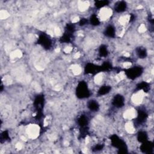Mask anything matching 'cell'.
Masks as SVG:
<instances>
[{
    "mask_svg": "<svg viewBox=\"0 0 154 154\" xmlns=\"http://www.w3.org/2000/svg\"><path fill=\"white\" fill-rule=\"evenodd\" d=\"M111 142L113 146L118 149L120 153L127 152V146L124 141L121 140L117 135H113L111 137Z\"/></svg>",
    "mask_w": 154,
    "mask_h": 154,
    "instance_id": "6da1fadb",
    "label": "cell"
},
{
    "mask_svg": "<svg viewBox=\"0 0 154 154\" xmlns=\"http://www.w3.org/2000/svg\"><path fill=\"white\" fill-rule=\"evenodd\" d=\"M76 93L77 97L80 99H84L89 97L90 91L86 82L81 81L79 83L78 86L76 87Z\"/></svg>",
    "mask_w": 154,
    "mask_h": 154,
    "instance_id": "7a4b0ae2",
    "label": "cell"
},
{
    "mask_svg": "<svg viewBox=\"0 0 154 154\" xmlns=\"http://www.w3.org/2000/svg\"><path fill=\"white\" fill-rule=\"evenodd\" d=\"M143 73V69L140 66H135L125 71V74L131 80H135Z\"/></svg>",
    "mask_w": 154,
    "mask_h": 154,
    "instance_id": "3957f363",
    "label": "cell"
},
{
    "mask_svg": "<svg viewBox=\"0 0 154 154\" xmlns=\"http://www.w3.org/2000/svg\"><path fill=\"white\" fill-rule=\"evenodd\" d=\"M39 43L45 49H50L52 45V41L46 35H40L38 40Z\"/></svg>",
    "mask_w": 154,
    "mask_h": 154,
    "instance_id": "277c9868",
    "label": "cell"
},
{
    "mask_svg": "<svg viewBox=\"0 0 154 154\" xmlns=\"http://www.w3.org/2000/svg\"><path fill=\"white\" fill-rule=\"evenodd\" d=\"M112 104L116 108H122L125 105V99L120 95H116L112 101Z\"/></svg>",
    "mask_w": 154,
    "mask_h": 154,
    "instance_id": "5b68a950",
    "label": "cell"
},
{
    "mask_svg": "<svg viewBox=\"0 0 154 154\" xmlns=\"http://www.w3.org/2000/svg\"><path fill=\"white\" fill-rule=\"evenodd\" d=\"M100 71H101L100 66H96V65H95L94 64H91V63L87 64L86 65V68H85V72L87 73L93 74L94 73H96V72H100Z\"/></svg>",
    "mask_w": 154,
    "mask_h": 154,
    "instance_id": "8992f818",
    "label": "cell"
},
{
    "mask_svg": "<svg viewBox=\"0 0 154 154\" xmlns=\"http://www.w3.org/2000/svg\"><path fill=\"white\" fill-rule=\"evenodd\" d=\"M143 144L142 145V146H140V149L141 150L146 153H150L151 151L153 150V145L152 142H148L146 141L144 143H142Z\"/></svg>",
    "mask_w": 154,
    "mask_h": 154,
    "instance_id": "52a82bcc",
    "label": "cell"
},
{
    "mask_svg": "<svg viewBox=\"0 0 154 154\" xmlns=\"http://www.w3.org/2000/svg\"><path fill=\"white\" fill-rule=\"evenodd\" d=\"M127 8V5L125 1H119L114 6V10L117 13H122L126 10Z\"/></svg>",
    "mask_w": 154,
    "mask_h": 154,
    "instance_id": "ba28073f",
    "label": "cell"
},
{
    "mask_svg": "<svg viewBox=\"0 0 154 154\" xmlns=\"http://www.w3.org/2000/svg\"><path fill=\"white\" fill-rule=\"evenodd\" d=\"M104 34L107 37H114L116 35V30L114 27L112 25H109L105 28Z\"/></svg>",
    "mask_w": 154,
    "mask_h": 154,
    "instance_id": "9c48e42d",
    "label": "cell"
},
{
    "mask_svg": "<svg viewBox=\"0 0 154 154\" xmlns=\"http://www.w3.org/2000/svg\"><path fill=\"white\" fill-rule=\"evenodd\" d=\"M89 109L91 112H98L99 109V105L96 101L91 100L87 104Z\"/></svg>",
    "mask_w": 154,
    "mask_h": 154,
    "instance_id": "30bf717a",
    "label": "cell"
},
{
    "mask_svg": "<svg viewBox=\"0 0 154 154\" xmlns=\"http://www.w3.org/2000/svg\"><path fill=\"white\" fill-rule=\"evenodd\" d=\"M148 118V114L144 110H139L138 111L137 120L138 124H142Z\"/></svg>",
    "mask_w": 154,
    "mask_h": 154,
    "instance_id": "8fae6325",
    "label": "cell"
},
{
    "mask_svg": "<svg viewBox=\"0 0 154 154\" xmlns=\"http://www.w3.org/2000/svg\"><path fill=\"white\" fill-rule=\"evenodd\" d=\"M78 124L81 127V128H86L88 125V119L86 116L83 115L78 120Z\"/></svg>",
    "mask_w": 154,
    "mask_h": 154,
    "instance_id": "7c38bea8",
    "label": "cell"
},
{
    "mask_svg": "<svg viewBox=\"0 0 154 154\" xmlns=\"http://www.w3.org/2000/svg\"><path fill=\"white\" fill-rule=\"evenodd\" d=\"M148 134L145 131H140L138 132L137 135V139L141 143H144L148 141Z\"/></svg>",
    "mask_w": 154,
    "mask_h": 154,
    "instance_id": "4fadbf2b",
    "label": "cell"
},
{
    "mask_svg": "<svg viewBox=\"0 0 154 154\" xmlns=\"http://www.w3.org/2000/svg\"><path fill=\"white\" fill-rule=\"evenodd\" d=\"M112 89V87L109 86H104L101 87L98 90V95H105L107 94H109Z\"/></svg>",
    "mask_w": 154,
    "mask_h": 154,
    "instance_id": "5bb4252c",
    "label": "cell"
},
{
    "mask_svg": "<svg viewBox=\"0 0 154 154\" xmlns=\"http://www.w3.org/2000/svg\"><path fill=\"white\" fill-rule=\"evenodd\" d=\"M99 54L101 57H105L109 54V51H108L107 48L105 45H101L100 48H99Z\"/></svg>",
    "mask_w": 154,
    "mask_h": 154,
    "instance_id": "9a60e30c",
    "label": "cell"
},
{
    "mask_svg": "<svg viewBox=\"0 0 154 154\" xmlns=\"http://www.w3.org/2000/svg\"><path fill=\"white\" fill-rule=\"evenodd\" d=\"M137 54L140 58H145L147 56V51L145 48H140L137 51Z\"/></svg>",
    "mask_w": 154,
    "mask_h": 154,
    "instance_id": "2e32d148",
    "label": "cell"
},
{
    "mask_svg": "<svg viewBox=\"0 0 154 154\" xmlns=\"http://www.w3.org/2000/svg\"><path fill=\"white\" fill-rule=\"evenodd\" d=\"M149 84L148 83H147L146 82H142L140 84H138L137 86V90H144L145 91H148L149 89Z\"/></svg>",
    "mask_w": 154,
    "mask_h": 154,
    "instance_id": "e0dca14e",
    "label": "cell"
},
{
    "mask_svg": "<svg viewBox=\"0 0 154 154\" xmlns=\"http://www.w3.org/2000/svg\"><path fill=\"white\" fill-rule=\"evenodd\" d=\"M90 22L92 25H94V26H97L100 24V21L98 18V17H96V15L95 14L91 15L90 19Z\"/></svg>",
    "mask_w": 154,
    "mask_h": 154,
    "instance_id": "ac0fdd59",
    "label": "cell"
},
{
    "mask_svg": "<svg viewBox=\"0 0 154 154\" xmlns=\"http://www.w3.org/2000/svg\"><path fill=\"white\" fill-rule=\"evenodd\" d=\"M109 4V1H97L95 2V7L98 9H101L102 8L104 7H105V6H107L108 4Z\"/></svg>",
    "mask_w": 154,
    "mask_h": 154,
    "instance_id": "d6986e66",
    "label": "cell"
},
{
    "mask_svg": "<svg viewBox=\"0 0 154 154\" xmlns=\"http://www.w3.org/2000/svg\"><path fill=\"white\" fill-rule=\"evenodd\" d=\"M1 140H7L9 138V133L7 131H4L1 135Z\"/></svg>",
    "mask_w": 154,
    "mask_h": 154,
    "instance_id": "ffe728a7",
    "label": "cell"
},
{
    "mask_svg": "<svg viewBox=\"0 0 154 154\" xmlns=\"http://www.w3.org/2000/svg\"><path fill=\"white\" fill-rule=\"evenodd\" d=\"M87 23V20L86 19H81L80 21V25L81 26H84Z\"/></svg>",
    "mask_w": 154,
    "mask_h": 154,
    "instance_id": "44dd1931",
    "label": "cell"
}]
</instances>
